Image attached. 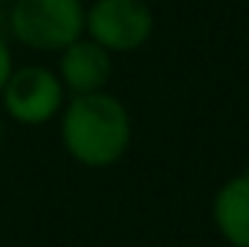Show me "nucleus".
<instances>
[{
    "mask_svg": "<svg viewBox=\"0 0 249 247\" xmlns=\"http://www.w3.org/2000/svg\"><path fill=\"white\" fill-rule=\"evenodd\" d=\"M64 151L87 169H110L133 143V120L119 96L102 90L70 96L58 117Z\"/></svg>",
    "mask_w": 249,
    "mask_h": 247,
    "instance_id": "f257e3e1",
    "label": "nucleus"
},
{
    "mask_svg": "<svg viewBox=\"0 0 249 247\" xmlns=\"http://www.w3.org/2000/svg\"><path fill=\"white\" fill-rule=\"evenodd\" d=\"M84 0H15L9 6V32L29 50L61 53L84 38Z\"/></svg>",
    "mask_w": 249,
    "mask_h": 247,
    "instance_id": "f03ea898",
    "label": "nucleus"
},
{
    "mask_svg": "<svg viewBox=\"0 0 249 247\" xmlns=\"http://www.w3.org/2000/svg\"><path fill=\"white\" fill-rule=\"evenodd\" d=\"M0 102L12 123L38 128L61 117L67 105V90L55 70L44 64H23L15 67V73L9 76Z\"/></svg>",
    "mask_w": 249,
    "mask_h": 247,
    "instance_id": "7ed1b4c3",
    "label": "nucleus"
},
{
    "mask_svg": "<svg viewBox=\"0 0 249 247\" xmlns=\"http://www.w3.org/2000/svg\"><path fill=\"white\" fill-rule=\"evenodd\" d=\"M84 35L110 56L133 53L154 35V12L145 0H93L84 15Z\"/></svg>",
    "mask_w": 249,
    "mask_h": 247,
    "instance_id": "20e7f679",
    "label": "nucleus"
},
{
    "mask_svg": "<svg viewBox=\"0 0 249 247\" xmlns=\"http://www.w3.org/2000/svg\"><path fill=\"white\" fill-rule=\"evenodd\" d=\"M58 79L70 96L102 93L113 76V56L87 35L58 53Z\"/></svg>",
    "mask_w": 249,
    "mask_h": 247,
    "instance_id": "39448f33",
    "label": "nucleus"
},
{
    "mask_svg": "<svg viewBox=\"0 0 249 247\" xmlns=\"http://www.w3.org/2000/svg\"><path fill=\"white\" fill-rule=\"evenodd\" d=\"M212 224L229 247H249V169L226 178L214 189Z\"/></svg>",
    "mask_w": 249,
    "mask_h": 247,
    "instance_id": "423d86ee",
    "label": "nucleus"
},
{
    "mask_svg": "<svg viewBox=\"0 0 249 247\" xmlns=\"http://www.w3.org/2000/svg\"><path fill=\"white\" fill-rule=\"evenodd\" d=\"M15 73V59H12V50H9V41L0 35V93L9 82V76Z\"/></svg>",
    "mask_w": 249,
    "mask_h": 247,
    "instance_id": "0eeeda50",
    "label": "nucleus"
},
{
    "mask_svg": "<svg viewBox=\"0 0 249 247\" xmlns=\"http://www.w3.org/2000/svg\"><path fill=\"white\" fill-rule=\"evenodd\" d=\"M12 3H15V0H0V6H12Z\"/></svg>",
    "mask_w": 249,
    "mask_h": 247,
    "instance_id": "6e6552de",
    "label": "nucleus"
},
{
    "mask_svg": "<svg viewBox=\"0 0 249 247\" xmlns=\"http://www.w3.org/2000/svg\"><path fill=\"white\" fill-rule=\"evenodd\" d=\"M0 143H3V117H0Z\"/></svg>",
    "mask_w": 249,
    "mask_h": 247,
    "instance_id": "1a4fd4ad",
    "label": "nucleus"
}]
</instances>
